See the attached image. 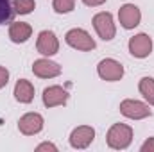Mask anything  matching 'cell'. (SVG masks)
I'll use <instances>...</instances> for the list:
<instances>
[{"label":"cell","instance_id":"ffe728a7","mask_svg":"<svg viewBox=\"0 0 154 152\" xmlns=\"http://www.w3.org/2000/svg\"><path fill=\"white\" fill-rule=\"evenodd\" d=\"M36 150L41 152V150H52V152H57V147L54 145V143H48V141H45V143H41L36 147Z\"/></svg>","mask_w":154,"mask_h":152},{"label":"cell","instance_id":"52a82bcc","mask_svg":"<svg viewBox=\"0 0 154 152\" xmlns=\"http://www.w3.org/2000/svg\"><path fill=\"white\" fill-rule=\"evenodd\" d=\"M129 52H131V56H134V57H138V59H143V57H147L151 52H152V39L149 34H136V36H133V38L129 39Z\"/></svg>","mask_w":154,"mask_h":152},{"label":"cell","instance_id":"5bb4252c","mask_svg":"<svg viewBox=\"0 0 154 152\" xmlns=\"http://www.w3.org/2000/svg\"><path fill=\"white\" fill-rule=\"evenodd\" d=\"M14 99L20 104H31L34 99V86L27 79H18L14 84Z\"/></svg>","mask_w":154,"mask_h":152},{"label":"cell","instance_id":"8fae6325","mask_svg":"<svg viewBox=\"0 0 154 152\" xmlns=\"http://www.w3.org/2000/svg\"><path fill=\"white\" fill-rule=\"evenodd\" d=\"M43 123H45L43 122V116L39 113H25L18 120V129L25 136H34V134L41 132Z\"/></svg>","mask_w":154,"mask_h":152},{"label":"cell","instance_id":"6da1fadb","mask_svg":"<svg viewBox=\"0 0 154 152\" xmlns=\"http://www.w3.org/2000/svg\"><path fill=\"white\" fill-rule=\"evenodd\" d=\"M108 147L115 150H124L133 141V129L125 123H113L108 131Z\"/></svg>","mask_w":154,"mask_h":152},{"label":"cell","instance_id":"e0dca14e","mask_svg":"<svg viewBox=\"0 0 154 152\" xmlns=\"http://www.w3.org/2000/svg\"><path fill=\"white\" fill-rule=\"evenodd\" d=\"M75 7V0H54L52 2V9L57 14H68L72 13Z\"/></svg>","mask_w":154,"mask_h":152},{"label":"cell","instance_id":"7a4b0ae2","mask_svg":"<svg viewBox=\"0 0 154 152\" xmlns=\"http://www.w3.org/2000/svg\"><path fill=\"white\" fill-rule=\"evenodd\" d=\"M93 29L95 32L99 34V38L104 39V41H111L116 34V27H115V22H113V16L111 13H97L93 16Z\"/></svg>","mask_w":154,"mask_h":152},{"label":"cell","instance_id":"2e32d148","mask_svg":"<svg viewBox=\"0 0 154 152\" xmlns=\"http://www.w3.org/2000/svg\"><path fill=\"white\" fill-rule=\"evenodd\" d=\"M13 9L16 14H31L36 9L34 0H13Z\"/></svg>","mask_w":154,"mask_h":152},{"label":"cell","instance_id":"5b68a950","mask_svg":"<svg viewBox=\"0 0 154 152\" xmlns=\"http://www.w3.org/2000/svg\"><path fill=\"white\" fill-rule=\"evenodd\" d=\"M120 113L125 118H131V120H143V118L151 116V109L147 104H143L140 100L125 99L120 102Z\"/></svg>","mask_w":154,"mask_h":152},{"label":"cell","instance_id":"3957f363","mask_svg":"<svg viewBox=\"0 0 154 152\" xmlns=\"http://www.w3.org/2000/svg\"><path fill=\"white\" fill-rule=\"evenodd\" d=\"M65 41L75 48V50H82V52H90L95 48V39L91 38L84 29H70L65 36Z\"/></svg>","mask_w":154,"mask_h":152},{"label":"cell","instance_id":"4fadbf2b","mask_svg":"<svg viewBox=\"0 0 154 152\" xmlns=\"http://www.w3.org/2000/svg\"><path fill=\"white\" fill-rule=\"evenodd\" d=\"M32 36V27L27 22H13L9 25V39L13 43H25Z\"/></svg>","mask_w":154,"mask_h":152},{"label":"cell","instance_id":"9a60e30c","mask_svg":"<svg viewBox=\"0 0 154 152\" xmlns=\"http://www.w3.org/2000/svg\"><path fill=\"white\" fill-rule=\"evenodd\" d=\"M138 90L143 95V99L151 106H154V79L152 77H142L140 82H138Z\"/></svg>","mask_w":154,"mask_h":152},{"label":"cell","instance_id":"ba28073f","mask_svg":"<svg viewBox=\"0 0 154 152\" xmlns=\"http://www.w3.org/2000/svg\"><path fill=\"white\" fill-rule=\"evenodd\" d=\"M118 20H120V25L127 31L134 29L140 25V20H142V13L140 9L134 5V4H124L120 9H118Z\"/></svg>","mask_w":154,"mask_h":152},{"label":"cell","instance_id":"7402d4cb","mask_svg":"<svg viewBox=\"0 0 154 152\" xmlns=\"http://www.w3.org/2000/svg\"><path fill=\"white\" fill-rule=\"evenodd\" d=\"M82 4L88 7H99V5L106 4V0H82Z\"/></svg>","mask_w":154,"mask_h":152},{"label":"cell","instance_id":"9c48e42d","mask_svg":"<svg viewBox=\"0 0 154 152\" xmlns=\"http://www.w3.org/2000/svg\"><path fill=\"white\" fill-rule=\"evenodd\" d=\"M43 104L45 108H57V106H65L68 102V91L63 86H48L43 90Z\"/></svg>","mask_w":154,"mask_h":152},{"label":"cell","instance_id":"277c9868","mask_svg":"<svg viewBox=\"0 0 154 152\" xmlns=\"http://www.w3.org/2000/svg\"><path fill=\"white\" fill-rule=\"evenodd\" d=\"M97 74L102 81H108V82H116L124 77V66L111 57H106L102 59L99 65H97Z\"/></svg>","mask_w":154,"mask_h":152},{"label":"cell","instance_id":"ac0fdd59","mask_svg":"<svg viewBox=\"0 0 154 152\" xmlns=\"http://www.w3.org/2000/svg\"><path fill=\"white\" fill-rule=\"evenodd\" d=\"M14 16V9L11 0H0V25L5 22H11Z\"/></svg>","mask_w":154,"mask_h":152},{"label":"cell","instance_id":"44dd1931","mask_svg":"<svg viewBox=\"0 0 154 152\" xmlns=\"http://www.w3.org/2000/svg\"><path fill=\"white\" fill-rule=\"evenodd\" d=\"M140 150H142V152H154V138L145 140V143L140 147Z\"/></svg>","mask_w":154,"mask_h":152},{"label":"cell","instance_id":"d6986e66","mask_svg":"<svg viewBox=\"0 0 154 152\" xmlns=\"http://www.w3.org/2000/svg\"><path fill=\"white\" fill-rule=\"evenodd\" d=\"M7 82H9V72L5 66H0V90L7 86Z\"/></svg>","mask_w":154,"mask_h":152},{"label":"cell","instance_id":"30bf717a","mask_svg":"<svg viewBox=\"0 0 154 152\" xmlns=\"http://www.w3.org/2000/svg\"><path fill=\"white\" fill-rule=\"evenodd\" d=\"M95 140V129L90 125H79L70 134V145L74 149H86Z\"/></svg>","mask_w":154,"mask_h":152},{"label":"cell","instance_id":"8992f818","mask_svg":"<svg viewBox=\"0 0 154 152\" xmlns=\"http://www.w3.org/2000/svg\"><path fill=\"white\" fill-rule=\"evenodd\" d=\"M36 48L41 56H54L59 52V39L56 36L54 31H41L38 34V41H36Z\"/></svg>","mask_w":154,"mask_h":152},{"label":"cell","instance_id":"7c38bea8","mask_svg":"<svg viewBox=\"0 0 154 152\" xmlns=\"http://www.w3.org/2000/svg\"><path fill=\"white\" fill-rule=\"evenodd\" d=\"M32 74L39 79H54L61 74V66L50 59H36L32 63Z\"/></svg>","mask_w":154,"mask_h":152}]
</instances>
